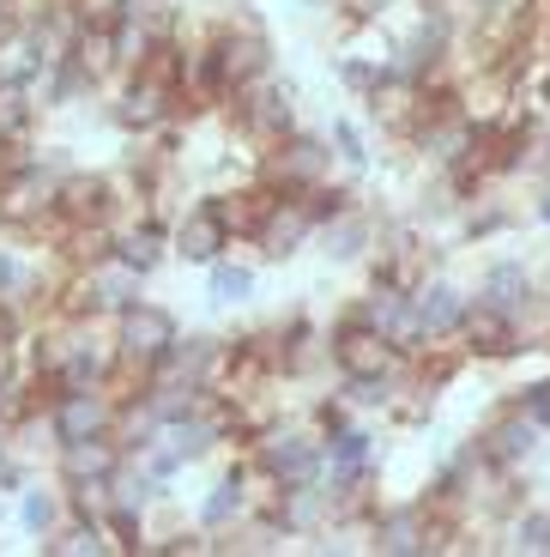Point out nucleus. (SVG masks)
Returning a JSON list of instances; mask_svg holds the SVG:
<instances>
[{
    "label": "nucleus",
    "instance_id": "9b49d317",
    "mask_svg": "<svg viewBox=\"0 0 550 557\" xmlns=\"http://www.w3.org/2000/svg\"><path fill=\"white\" fill-rule=\"evenodd\" d=\"M315 237H321V224L309 219L303 200H297V195H278L273 212L261 219V231H254V249H261L266 261H290V255H303Z\"/></svg>",
    "mask_w": 550,
    "mask_h": 557
},
{
    "label": "nucleus",
    "instance_id": "39448f33",
    "mask_svg": "<svg viewBox=\"0 0 550 557\" xmlns=\"http://www.w3.org/2000/svg\"><path fill=\"white\" fill-rule=\"evenodd\" d=\"M472 297L490 304V309H502V315H514V321H533V315H545V297L550 292L538 285L533 261H521V255H490Z\"/></svg>",
    "mask_w": 550,
    "mask_h": 557
},
{
    "label": "nucleus",
    "instance_id": "7ed1b4c3",
    "mask_svg": "<svg viewBox=\"0 0 550 557\" xmlns=\"http://www.w3.org/2000/svg\"><path fill=\"white\" fill-rule=\"evenodd\" d=\"M122 400H115L110 382H91V388H61L55 400L42 406V424H49V443H85V436H110Z\"/></svg>",
    "mask_w": 550,
    "mask_h": 557
},
{
    "label": "nucleus",
    "instance_id": "aec40b11",
    "mask_svg": "<svg viewBox=\"0 0 550 557\" xmlns=\"http://www.w3.org/2000/svg\"><path fill=\"white\" fill-rule=\"evenodd\" d=\"M502 533H509V552L545 557L550 552V509H521V516L502 521Z\"/></svg>",
    "mask_w": 550,
    "mask_h": 557
},
{
    "label": "nucleus",
    "instance_id": "0eeeda50",
    "mask_svg": "<svg viewBox=\"0 0 550 557\" xmlns=\"http://www.w3.org/2000/svg\"><path fill=\"white\" fill-rule=\"evenodd\" d=\"M545 436L550 431L538 424V418H526L514 400H502L490 418H484V431L472 436V443H478V455L490 460V467H514V473H526V467H533V455L545 448Z\"/></svg>",
    "mask_w": 550,
    "mask_h": 557
},
{
    "label": "nucleus",
    "instance_id": "5701e85b",
    "mask_svg": "<svg viewBox=\"0 0 550 557\" xmlns=\"http://www.w3.org/2000/svg\"><path fill=\"white\" fill-rule=\"evenodd\" d=\"M533 219H538V224H545V231H550V182H545V188H538V200H533Z\"/></svg>",
    "mask_w": 550,
    "mask_h": 557
},
{
    "label": "nucleus",
    "instance_id": "412c9836",
    "mask_svg": "<svg viewBox=\"0 0 550 557\" xmlns=\"http://www.w3.org/2000/svg\"><path fill=\"white\" fill-rule=\"evenodd\" d=\"M327 139H333V152H339V164L351 170V176H363V170H370V139H363V127L351 122V115H333Z\"/></svg>",
    "mask_w": 550,
    "mask_h": 557
},
{
    "label": "nucleus",
    "instance_id": "f257e3e1",
    "mask_svg": "<svg viewBox=\"0 0 550 557\" xmlns=\"http://www.w3.org/2000/svg\"><path fill=\"white\" fill-rule=\"evenodd\" d=\"M182 91L170 79H158V73H122L115 79V98H110V122L122 127V134H164L170 122L182 115Z\"/></svg>",
    "mask_w": 550,
    "mask_h": 557
},
{
    "label": "nucleus",
    "instance_id": "2eb2a0df",
    "mask_svg": "<svg viewBox=\"0 0 550 557\" xmlns=\"http://www.w3.org/2000/svg\"><path fill=\"white\" fill-rule=\"evenodd\" d=\"M254 516V497H248V479H242V460H236L230 473L218 479V485L200 497V528L218 540V533H230V528H242V521Z\"/></svg>",
    "mask_w": 550,
    "mask_h": 557
},
{
    "label": "nucleus",
    "instance_id": "a211bd4d",
    "mask_svg": "<svg viewBox=\"0 0 550 557\" xmlns=\"http://www.w3.org/2000/svg\"><path fill=\"white\" fill-rule=\"evenodd\" d=\"M514 224H521V212L502 207V200H490V195H478L472 207H460V237L466 243H490V237H502V231H514Z\"/></svg>",
    "mask_w": 550,
    "mask_h": 557
},
{
    "label": "nucleus",
    "instance_id": "f03ea898",
    "mask_svg": "<svg viewBox=\"0 0 550 557\" xmlns=\"http://www.w3.org/2000/svg\"><path fill=\"white\" fill-rule=\"evenodd\" d=\"M182 339V321L170 315L164 304H152V297H139L134 309H122L115 315V346H122V370H134V376H152L158 363L170 358V346Z\"/></svg>",
    "mask_w": 550,
    "mask_h": 557
},
{
    "label": "nucleus",
    "instance_id": "dca6fc26",
    "mask_svg": "<svg viewBox=\"0 0 550 557\" xmlns=\"http://www.w3.org/2000/svg\"><path fill=\"white\" fill-rule=\"evenodd\" d=\"M61 521H67V485H61V491H42V485H25V491H18V528H25L37 545L49 540Z\"/></svg>",
    "mask_w": 550,
    "mask_h": 557
},
{
    "label": "nucleus",
    "instance_id": "f8f14e48",
    "mask_svg": "<svg viewBox=\"0 0 550 557\" xmlns=\"http://www.w3.org/2000/svg\"><path fill=\"white\" fill-rule=\"evenodd\" d=\"M375 243H382V219H375V212L363 207V200H358V207H345L339 219L321 224V255H327V261H339V267L370 261Z\"/></svg>",
    "mask_w": 550,
    "mask_h": 557
},
{
    "label": "nucleus",
    "instance_id": "6ab92c4d",
    "mask_svg": "<svg viewBox=\"0 0 550 557\" xmlns=\"http://www.w3.org/2000/svg\"><path fill=\"white\" fill-rule=\"evenodd\" d=\"M207 292H212V304H236L242 309L248 297H254V267H242V261H212L207 267Z\"/></svg>",
    "mask_w": 550,
    "mask_h": 557
},
{
    "label": "nucleus",
    "instance_id": "4be33fe9",
    "mask_svg": "<svg viewBox=\"0 0 550 557\" xmlns=\"http://www.w3.org/2000/svg\"><path fill=\"white\" fill-rule=\"evenodd\" d=\"M509 400L521 406L526 418H538V424L550 431V376H538V382H521V388H514Z\"/></svg>",
    "mask_w": 550,
    "mask_h": 557
},
{
    "label": "nucleus",
    "instance_id": "f3484780",
    "mask_svg": "<svg viewBox=\"0 0 550 557\" xmlns=\"http://www.w3.org/2000/svg\"><path fill=\"white\" fill-rule=\"evenodd\" d=\"M103 552H115V540H110V528L103 521H61L49 540H42V557H103Z\"/></svg>",
    "mask_w": 550,
    "mask_h": 557
},
{
    "label": "nucleus",
    "instance_id": "423d86ee",
    "mask_svg": "<svg viewBox=\"0 0 550 557\" xmlns=\"http://www.w3.org/2000/svg\"><path fill=\"white\" fill-rule=\"evenodd\" d=\"M254 460H261L266 473L278 479V485H315L321 473H327V448H321V431H297V424H273L266 436H254Z\"/></svg>",
    "mask_w": 550,
    "mask_h": 557
},
{
    "label": "nucleus",
    "instance_id": "b1692460",
    "mask_svg": "<svg viewBox=\"0 0 550 557\" xmlns=\"http://www.w3.org/2000/svg\"><path fill=\"white\" fill-rule=\"evenodd\" d=\"M545 42H550V0H545Z\"/></svg>",
    "mask_w": 550,
    "mask_h": 557
},
{
    "label": "nucleus",
    "instance_id": "20e7f679",
    "mask_svg": "<svg viewBox=\"0 0 550 557\" xmlns=\"http://www.w3.org/2000/svg\"><path fill=\"white\" fill-rule=\"evenodd\" d=\"M333 164H339V152H333L327 134H297L278 139L273 152L261 158V176L273 182V188H285V195H303V188H315V182L333 176Z\"/></svg>",
    "mask_w": 550,
    "mask_h": 557
},
{
    "label": "nucleus",
    "instance_id": "4468645a",
    "mask_svg": "<svg viewBox=\"0 0 550 557\" xmlns=\"http://www.w3.org/2000/svg\"><path fill=\"white\" fill-rule=\"evenodd\" d=\"M115 255H122L127 267H139V273L152 278L158 267L176 255V243H170V224L158 219V212H134V219L115 231Z\"/></svg>",
    "mask_w": 550,
    "mask_h": 557
},
{
    "label": "nucleus",
    "instance_id": "9d476101",
    "mask_svg": "<svg viewBox=\"0 0 550 557\" xmlns=\"http://www.w3.org/2000/svg\"><path fill=\"white\" fill-rule=\"evenodd\" d=\"M412 309H417V327H424L429 346H460V327H466V315H472V297L460 292L454 278L424 273L417 292H412Z\"/></svg>",
    "mask_w": 550,
    "mask_h": 557
},
{
    "label": "nucleus",
    "instance_id": "1a4fd4ad",
    "mask_svg": "<svg viewBox=\"0 0 550 557\" xmlns=\"http://www.w3.org/2000/svg\"><path fill=\"white\" fill-rule=\"evenodd\" d=\"M460 346L472 351V363H514V358L533 351V334H526V321H514V315H502V309H490V304L472 297V315H466V327H460Z\"/></svg>",
    "mask_w": 550,
    "mask_h": 557
},
{
    "label": "nucleus",
    "instance_id": "ddd939ff",
    "mask_svg": "<svg viewBox=\"0 0 550 557\" xmlns=\"http://www.w3.org/2000/svg\"><path fill=\"white\" fill-rule=\"evenodd\" d=\"M122 467H127V455H122V443H115V431L55 448V479L61 485H79V479H115Z\"/></svg>",
    "mask_w": 550,
    "mask_h": 557
},
{
    "label": "nucleus",
    "instance_id": "6e6552de",
    "mask_svg": "<svg viewBox=\"0 0 550 557\" xmlns=\"http://www.w3.org/2000/svg\"><path fill=\"white\" fill-rule=\"evenodd\" d=\"M170 243H176V261H188V267L224 261V255H230V243H236L230 219H224V200L218 195H200L176 224H170Z\"/></svg>",
    "mask_w": 550,
    "mask_h": 557
}]
</instances>
